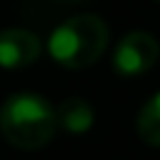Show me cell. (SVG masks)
Masks as SVG:
<instances>
[{
  "label": "cell",
  "instance_id": "cell-1",
  "mask_svg": "<svg viewBox=\"0 0 160 160\" xmlns=\"http://www.w3.org/2000/svg\"><path fill=\"white\" fill-rule=\"evenodd\" d=\"M0 132L18 150H40L55 132V108L38 92H15L0 105Z\"/></svg>",
  "mask_w": 160,
  "mask_h": 160
},
{
  "label": "cell",
  "instance_id": "cell-2",
  "mask_svg": "<svg viewBox=\"0 0 160 160\" xmlns=\"http://www.w3.org/2000/svg\"><path fill=\"white\" fill-rule=\"evenodd\" d=\"M108 40H110V32L105 20L85 12L60 22L48 40V50L58 65L68 70H82L95 65L102 58Z\"/></svg>",
  "mask_w": 160,
  "mask_h": 160
},
{
  "label": "cell",
  "instance_id": "cell-3",
  "mask_svg": "<svg viewBox=\"0 0 160 160\" xmlns=\"http://www.w3.org/2000/svg\"><path fill=\"white\" fill-rule=\"evenodd\" d=\"M158 55H160L158 40L145 30H132L115 45L112 68L118 75H125V78L142 75L158 62Z\"/></svg>",
  "mask_w": 160,
  "mask_h": 160
},
{
  "label": "cell",
  "instance_id": "cell-4",
  "mask_svg": "<svg viewBox=\"0 0 160 160\" xmlns=\"http://www.w3.org/2000/svg\"><path fill=\"white\" fill-rule=\"evenodd\" d=\"M42 52L40 38L25 28H5L0 30V68L20 70L32 65Z\"/></svg>",
  "mask_w": 160,
  "mask_h": 160
},
{
  "label": "cell",
  "instance_id": "cell-5",
  "mask_svg": "<svg viewBox=\"0 0 160 160\" xmlns=\"http://www.w3.org/2000/svg\"><path fill=\"white\" fill-rule=\"evenodd\" d=\"M55 122L70 135H85L95 122V112L82 98H68L55 108Z\"/></svg>",
  "mask_w": 160,
  "mask_h": 160
},
{
  "label": "cell",
  "instance_id": "cell-6",
  "mask_svg": "<svg viewBox=\"0 0 160 160\" xmlns=\"http://www.w3.org/2000/svg\"><path fill=\"white\" fill-rule=\"evenodd\" d=\"M135 128H138V135L152 145V148H160V92H155L138 112V120H135Z\"/></svg>",
  "mask_w": 160,
  "mask_h": 160
},
{
  "label": "cell",
  "instance_id": "cell-7",
  "mask_svg": "<svg viewBox=\"0 0 160 160\" xmlns=\"http://www.w3.org/2000/svg\"><path fill=\"white\" fill-rule=\"evenodd\" d=\"M58 2H70V5H75V2H85V0H58Z\"/></svg>",
  "mask_w": 160,
  "mask_h": 160
},
{
  "label": "cell",
  "instance_id": "cell-8",
  "mask_svg": "<svg viewBox=\"0 0 160 160\" xmlns=\"http://www.w3.org/2000/svg\"><path fill=\"white\" fill-rule=\"evenodd\" d=\"M155 2H160V0H155Z\"/></svg>",
  "mask_w": 160,
  "mask_h": 160
}]
</instances>
